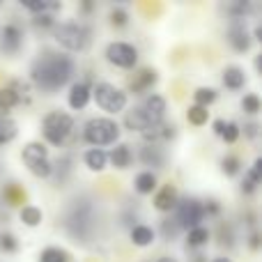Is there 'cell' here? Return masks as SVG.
Masks as SVG:
<instances>
[{"label": "cell", "mask_w": 262, "mask_h": 262, "mask_svg": "<svg viewBox=\"0 0 262 262\" xmlns=\"http://www.w3.org/2000/svg\"><path fill=\"white\" fill-rule=\"evenodd\" d=\"M140 161L145 163V166H152V168H163V163H166V154H163V149L159 147V145H145L143 149H140Z\"/></svg>", "instance_id": "ffe728a7"}, {"label": "cell", "mask_w": 262, "mask_h": 262, "mask_svg": "<svg viewBox=\"0 0 262 262\" xmlns=\"http://www.w3.org/2000/svg\"><path fill=\"white\" fill-rule=\"evenodd\" d=\"M26 166H28V170H30L35 177H39V180H46V177L53 175V163H51V159L30 161V163H26Z\"/></svg>", "instance_id": "f1b7e54d"}, {"label": "cell", "mask_w": 262, "mask_h": 262, "mask_svg": "<svg viewBox=\"0 0 262 262\" xmlns=\"http://www.w3.org/2000/svg\"><path fill=\"white\" fill-rule=\"evenodd\" d=\"M216 99H219V92L214 90V88H198V90L193 92V101H195V106H203V108L212 106Z\"/></svg>", "instance_id": "4dcf8cb0"}, {"label": "cell", "mask_w": 262, "mask_h": 262, "mask_svg": "<svg viewBox=\"0 0 262 262\" xmlns=\"http://www.w3.org/2000/svg\"><path fill=\"white\" fill-rule=\"evenodd\" d=\"M35 26L53 28V26H55V21H53V16H35Z\"/></svg>", "instance_id": "ab89813d"}, {"label": "cell", "mask_w": 262, "mask_h": 262, "mask_svg": "<svg viewBox=\"0 0 262 262\" xmlns=\"http://www.w3.org/2000/svg\"><path fill=\"white\" fill-rule=\"evenodd\" d=\"M92 97H95L97 106H99L101 111H106L108 115H115V113H120V111H124L127 108V101H129L127 92L120 90L113 83H106V81L92 85Z\"/></svg>", "instance_id": "5b68a950"}, {"label": "cell", "mask_w": 262, "mask_h": 262, "mask_svg": "<svg viewBox=\"0 0 262 262\" xmlns=\"http://www.w3.org/2000/svg\"><path fill=\"white\" fill-rule=\"evenodd\" d=\"M177 216L175 223L180 226V230H193V228L203 226V219H205V207L200 200L195 198H184L177 203Z\"/></svg>", "instance_id": "8992f818"}, {"label": "cell", "mask_w": 262, "mask_h": 262, "mask_svg": "<svg viewBox=\"0 0 262 262\" xmlns=\"http://www.w3.org/2000/svg\"><path fill=\"white\" fill-rule=\"evenodd\" d=\"M228 41H230V46L237 53H246V51L251 49V44H253V37H251L246 23H242V21L232 23L230 30H228Z\"/></svg>", "instance_id": "9c48e42d"}, {"label": "cell", "mask_w": 262, "mask_h": 262, "mask_svg": "<svg viewBox=\"0 0 262 262\" xmlns=\"http://www.w3.org/2000/svg\"><path fill=\"white\" fill-rule=\"evenodd\" d=\"M18 104H23V97L18 95V92H14L9 85L0 90V115H7L9 111Z\"/></svg>", "instance_id": "cb8c5ba5"}, {"label": "cell", "mask_w": 262, "mask_h": 262, "mask_svg": "<svg viewBox=\"0 0 262 262\" xmlns=\"http://www.w3.org/2000/svg\"><path fill=\"white\" fill-rule=\"evenodd\" d=\"M166 111H168V106H166V99H163L161 95H149L147 99H145V106H143V113L147 115V120H149V124H159V122H163V118H166Z\"/></svg>", "instance_id": "8fae6325"}, {"label": "cell", "mask_w": 262, "mask_h": 262, "mask_svg": "<svg viewBox=\"0 0 262 262\" xmlns=\"http://www.w3.org/2000/svg\"><path fill=\"white\" fill-rule=\"evenodd\" d=\"M159 262H177V260H175V258H170V255H166V258H161Z\"/></svg>", "instance_id": "7bdbcfd3"}, {"label": "cell", "mask_w": 262, "mask_h": 262, "mask_svg": "<svg viewBox=\"0 0 262 262\" xmlns=\"http://www.w3.org/2000/svg\"><path fill=\"white\" fill-rule=\"evenodd\" d=\"M129 237H131V244H134V246H140V249H145V246H152L154 244V239H157V232H154L149 226H143V223H138V226L131 228Z\"/></svg>", "instance_id": "d6986e66"}, {"label": "cell", "mask_w": 262, "mask_h": 262, "mask_svg": "<svg viewBox=\"0 0 262 262\" xmlns=\"http://www.w3.org/2000/svg\"><path fill=\"white\" fill-rule=\"evenodd\" d=\"M239 136H242V131H239V124H235V122H226V129H223L221 138L226 140L228 145L237 143V138H239Z\"/></svg>", "instance_id": "8d00e7d4"}, {"label": "cell", "mask_w": 262, "mask_h": 262, "mask_svg": "<svg viewBox=\"0 0 262 262\" xmlns=\"http://www.w3.org/2000/svg\"><path fill=\"white\" fill-rule=\"evenodd\" d=\"M108 154V163L115 168V170H127L134 161V154H131V147L127 143H118Z\"/></svg>", "instance_id": "4fadbf2b"}, {"label": "cell", "mask_w": 262, "mask_h": 262, "mask_svg": "<svg viewBox=\"0 0 262 262\" xmlns=\"http://www.w3.org/2000/svg\"><path fill=\"white\" fill-rule=\"evenodd\" d=\"M212 127H214V134L221 136V134H223V129H226V120H214Z\"/></svg>", "instance_id": "60d3db41"}, {"label": "cell", "mask_w": 262, "mask_h": 262, "mask_svg": "<svg viewBox=\"0 0 262 262\" xmlns=\"http://www.w3.org/2000/svg\"><path fill=\"white\" fill-rule=\"evenodd\" d=\"M262 108L260 104V97L255 95V92H249V95H244V99H242V111L249 115H258Z\"/></svg>", "instance_id": "d6a6232c"}, {"label": "cell", "mask_w": 262, "mask_h": 262, "mask_svg": "<svg viewBox=\"0 0 262 262\" xmlns=\"http://www.w3.org/2000/svg\"><path fill=\"white\" fill-rule=\"evenodd\" d=\"M120 124L113 118H92L83 127V138L92 147H104V145H115L120 138Z\"/></svg>", "instance_id": "7a4b0ae2"}, {"label": "cell", "mask_w": 262, "mask_h": 262, "mask_svg": "<svg viewBox=\"0 0 262 262\" xmlns=\"http://www.w3.org/2000/svg\"><path fill=\"white\" fill-rule=\"evenodd\" d=\"M92 99V88L88 85L85 81H78L69 88V95H67V101L74 111H83Z\"/></svg>", "instance_id": "30bf717a"}, {"label": "cell", "mask_w": 262, "mask_h": 262, "mask_svg": "<svg viewBox=\"0 0 262 262\" xmlns=\"http://www.w3.org/2000/svg\"><path fill=\"white\" fill-rule=\"evenodd\" d=\"M223 85L228 88V90H242V88L246 85V74L242 67H237V64H230V67L223 69V76H221Z\"/></svg>", "instance_id": "e0dca14e"}, {"label": "cell", "mask_w": 262, "mask_h": 262, "mask_svg": "<svg viewBox=\"0 0 262 262\" xmlns=\"http://www.w3.org/2000/svg\"><path fill=\"white\" fill-rule=\"evenodd\" d=\"M23 161L30 163V161H39V159H49V149H46L44 143H28L21 152Z\"/></svg>", "instance_id": "484cf974"}, {"label": "cell", "mask_w": 262, "mask_h": 262, "mask_svg": "<svg viewBox=\"0 0 262 262\" xmlns=\"http://www.w3.org/2000/svg\"><path fill=\"white\" fill-rule=\"evenodd\" d=\"M124 127L129 131H136V134H145L152 124H149L147 115L143 113V108H131V111H127V115H124Z\"/></svg>", "instance_id": "2e32d148"}, {"label": "cell", "mask_w": 262, "mask_h": 262, "mask_svg": "<svg viewBox=\"0 0 262 262\" xmlns=\"http://www.w3.org/2000/svg\"><path fill=\"white\" fill-rule=\"evenodd\" d=\"M3 198H5V203L12 205V207H18V205L23 207V203H26V191L18 184H7L3 189Z\"/></svg>", "instance_id": "4316f807"}, {"label": "cell", "mask_w": 262, "mask_h": 262, "mask_svg": "<svg viewBox=\"0 0 262 262\" xmlns=\"http://www.w3.org/2000/svg\"><path fill=\"white\" fill-rule=\"evenodd\" d=\"M23 44V32L18 26H14V23H9V26L3 28V41H0V46H3L5 53H16L18 49H21Z\"/></svg>", "instance_id": "5bb4252c"}, {"label": "cell", "mask_w": 262, "mask_h": 262, "mask_svg": "<svg viewBox=\"0 0 262 262\" xmlns=\"http://www.w3.org/2000/svg\"><path fill=\"white\" fill-rule=\"evenodd\" d=\"M74 131V118L64 111H51L41 122V134H44L46 143L51 145H62L69 138V134Z\"/></svg>", "instance_id": "277c9868"}, {"label": "cell", "mask_w": 262, "mask_h": 262, "mask_svg": "<svg viewBox=\"0 0 262 262\" xmlns=\"http://www.w3.org/2000/svg\"><path fill=\"white\" fill-rule=\"evenodd\" d=\"M108 21H111V26L113 28H124L129 23V14L124 12L122 7H115V9H111Z\"/></svg>", "instance_id": "e575fe53"}, {"label": "cell", "mask_w": 262, "mask_h": 262, "mask_svg": "<svg viewBox=\"0 0 262 262\" xmlns=\"http://www.w3.org/2000/svg\"><path fill=\"white\" fill-rule=\"evenodd\" d=\"M83 163H85L92 172H101L108 168V154H106V149L90 147L85 154H83Z\"/></svg>", "instance_id": "9a60e30c"}, {"label": "cell", "mask_w": 262, "mask_h": 262, "mask_svg": "<svg viewBox=\"0 0 262 262\" xmlns=\"http://www.w3.org/2000/svg\"><path fill=\"white\" fill-rule=\"evenodd\" d=\"M157 175H154L152 170H143V172H138L136 175V180H134V189H136V193H140V195H149V193H154L157 191Z\"/></svg>", "instance_id": "44dd1931"}, {"label": "cell", "mask_w": 262, "mask_h": 262, "mask_svg": "<svg viewBox=\"0 0 262 262\" xmlns=\"http://www.w3.org/2000/svg\"><path fill=\"white\" fill-rule=\"evenodd\" d=\"M74 76V60L69 55L53 53L46 51L32 62L30 67V78L39 90L44 92H55L64 88Z\"/></svg>", "instance_id": "6da1fadb"}, {"label": "cell", "mask_w": 262, "mask_h": 262, "mask_svg": "<svg viewBox=\"0 0 262 262\" xmlns=\"http://www.w3.org/2000/svg\"><path fill=\"white\" fill-rule=\"evenodd\" d=\"M157 78H159L157 69L145 67V69H140L138 74H134V78H131V83H129V90L134 92V95H143V92L152 90L154 83H157Z\"/></svg>", "instance_id": "7c38bea8"}, {"label": "cell", "mask_w": 262, "mask_h": 262, "mask_svg": "<svg viewBox=\"0 0 262 262\" xmlns=\"http://www.w3.org/2000/svg\"><path fill=\"white\" fill-rule=\"evenodd\" d=\"M161 232L168 242H172L177 235H180V226L175 223V219H166V221L161 223Z\"/></svg>", "instance_id": "74e56055"}, {"label": "cell", "mask_w": 262, "mask_h": 262, "mask_svg": "<svg viewBox=\"0 0 262 262\" xmlns=\"http://www.w3.org/2000/svg\"><path fill=\"white\" fill-rule=\"evenodd\" d=\"M239 131H244L246 138H258L260 124H258V122H249V124H244V127H239Z\"/></svg>", "instance_id": "f35d334b"}, {"label": "cell", "mask_w": 262, "mask_h": 262, "mask_svg": "<svg viewBox=\"0 0 262 262\" xmlns=\"http://www.w3.org/2000/svg\"><path fill=\"white\" fill-rule=\"evenodd\" d=\"M106 60L120 69H134L138 62V49L129 41H111L106 46Z\"/></svg>", "instance_id": "52a82bcc"}, {"label": "cell", "mask_w": 262, "mask_h": 262, "mask_svg": "<svg viewBox=\"0 0 262 262\" xmlns=\"http://www.w3.org/2000/svg\"><path fill=\"white\" fill-rule=\"evenodd\" d=\"M53 35H55V41L64 51H72V53H81L90 44V30L85 26H81V23H60V26H53Z\"/></svg>", "instance_id": "3957f363"}, {"label": "cell", "mask_w": 262, "mask_h": 262, "mask_svg": "<svg viewBox=\"0 0 262 262\" xmlns=\"http://www.w3.org/2000/svg\"><path fill=\"white\" fill-rule=\"evenodd\" d=\"M249 246H251V249H253V251H258V249H260V235H258V232H253V235H251Z\"/></svg>", "instance_id": "b9f144b4"}, {"label": "cell", "mask_w": 262, "mask_h": 262, "mask_svg": "<svg viewBox=\"0 0 262 262\" xmlns=\"http://www.w3.org/2000/svg\"><path fill=\"white\" fill-rule=\"evenodd\" d=\"M177 203H180V193H177V186L172 184V182H168V184H163L161 189L154 193V209L157 212H172V209L177 207Z\"/></svg>", "instance_id": "ba28073f"}, {"label": "cell", "mask_w": 262, "mask_h": 262, "mask_svg": "<svg viewBox=\"0 0 262 262\" xmlns=\"http://www.w3.org/2000/svg\"><path fill=\"white\" fill-rule=\"evenodd\" d=\"M186 120H189V124H193V127H203V124H207V120H209V111L193 104L186 108Z\"/></svg>", "instance_id": "f546056e"}, {"label": "cell", "mask_w": 262, "mask_h": 262, "mask_svg": "<svg viewBox=\"0 0 262 262\" xmlns=\"http://www.w3.org/2000/svg\"><path fill=\"white\" fill-rule=\"evenodd\" d=\"M23 7L28 12H32L35 16H53L55 12L62 9V5L53 3V0H37V3H23Z\"/></svg>", "instance_id": "7402d4cb"}, {"label": "cell", "mask_w": 262, "mask_h": 262, "mask_svg": "<svg viewBox=\"0 0 262 262\" xmlns=\"http://www.w3.org/2000/svg\"><path fill=\"white\" fill-rule=\"evenodd\" d=\"M16 134H18V124L9 115H0V145L12 143L16 138Z\"/></svg>", "instance_id": "d4e9b609"}, {"label": "cell", "mask_w": 262, "mask_h": 262, "mask_svg": "<svg viewBox=\"0 0 262 262\" xmlns=\"http://www.w3.org/2000/svg\"><path fill=\"white\" fill-rule=\"evenodd\" d=\"M260 180H262V161H260V159H255L253 166L246 170L244 180H242V193H246V195L255 193V189H258Z\"/></svg>", "instance_id": "ac0fdd59"}, {"label": "cell", "mask_w": 262, "mask_h": 262, "mask_svg": "<svg viewBox=\"0 0 262 262\" xmlns=\"http://www.w3.org/2000/svg\"><path fill=\"white\" fill-rule=\"evenodd\" d=\"M221 170H223V175H228V177H235L237 172L242 170V161L237 157H223V161H221Z\"/></svg>", "instance_id": "836d02e7"}, {"label": "cell", "mask_w": 262, "mask_h": 262, "mask_svg": "<svg viewBox=\"0 0 262 262\" xmlns=\"http://www.w3.org/2000/svg\"><path fill=\"white\" fill-rule=\"evenodd\" d=\"M18 219H21L23 226L37 228L41 221H44V212H41L39 207H35V205H23L21 212H18Z\"/></svg>", "instance_id": "603a6c76"}, {"label": "cell", "mask_w": 262, "mask_h": 262, "mask_svg": "<svg viewBox=\"0 0 262 262\" xmlns=\"http://www.w3.org/2000/svg\"><path fill=\"white\" fill-rule=\"evenodd\" d=\"M212 262H232V260L230 258H214Z\"/></svg>", "instance_id": "ee69618b"}, {"label": "cell", "mask_w": 262, "mask_h": 262, "mask_svg": "<svg viewBox=\"0 0 262 262\" xmlns=\"http://www.w3.org/2000/svg\"><path fill=\"white\" fill-rule=\"evenodd\" d=\"M16 249H18L16 237H14L12 232H0V251H5V253H16Z\"/></svg>", "instance_id": "d590c367"}, {"label": "cell", "mask_w": 262, "mask_h": 262, "mask_svg": "<svg viewBox=\"0 0 262 262\" xmlns=\"http://www.w3.org/2000/svg\"><path fill=\"white\" fill-rule=\"evenodd\" d=\"M209 230L205 226H198L193 228V230H189V235H186V244L191 246V249H200V246H205L209 242Z\"/></svg>", "instance_id": "83f0119b"}, {"label": "cell", "mask_w": 262, "mask_h": 262, "mask_svg": "<svg viewBox=\"0 0 262 262\" xmlns=\"http://www.w3.org/2000/svg\"><path fill=\"white\" fill-rule=\"evenodd\" d=\"M39 262H69V253L60 246H46L39 253Z\"/></svg>", "instance_id": "1f68e13d"}]
</instances>
